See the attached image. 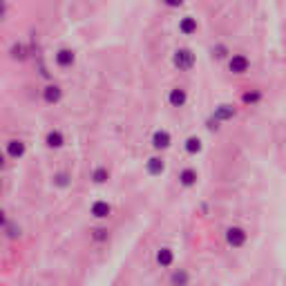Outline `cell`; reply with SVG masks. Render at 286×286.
<instances>
[{
  "label": "cell",
  "instance_id": "14",
  "mask_svg": "<svg viewBox=\"0 0 286 286\" xmlns=\"http://www.w3.org/2000/svg\"><path fill=\"white\" fill-rule=\"evenodd\" d=\"M172 262H174V253L170 248H161L159 253H156V264H159V266H170Z\"/></svg>",
  "mask_w": 286,
  "mask_h": 286
},
{
  "label": "cell",
  "instance_id": "22",
  "mask_svg": "<svg viewBox=\"0 0 286 286\" xmlns=\"http://www.w3.org/2000/svg\"><path fill=\"white\" fill-rule=\"evenodd\" d=\"M94 239H96V241H105L107 239V230H105V228H96V230H94Z\"/></svg>",
  "mask_w": 286,
  "mask_h": 286
},
{
  "label": "cell",
  "instance_id": "17",
  "mask_svg": "<svg viewBox=\"0 0 286 286\" xmlns=\"http://www.w3.org/2000/svg\"><path fill=\"white\" fill-rule=\"evenodd\" d=\"M186 152H190V154L201 152V139L199 137H188L186 139Z\"/></svg>",
  "mask_w": 286,
  "mask_h": 286
},
{
  "label": "cell",
  "instance_id": "5",
  "mask_svg": "<svg viewBox=\"0 0 286 286\" xmlns=\"http://www.w3.org/2000/svg\"><path fill=\"white\" fill-rule=\"evenodd\" d=\"M186 98H188V94H186V89H181V87L170 89V94H168V101L172 107H181L183 103H186Z\"/></svg>",
  "mask_w": 286,
  "mask_h": 286
},
{
  "label": "cell",
  "instance_id": "2",
  "mask_svg": "<svg viewBox=\"0 0 286 286\" xmlns=\"http://www.w3.org/2000/svg\"><path fill=\"white\" fill-rule=\"evenodd\" d=\"M226 241L232 246V248H239V246L246 244V230L239 226H232L226 230Z\"/></svg>",
  "mask_w": 286,
  "mask_h": 286
},
{
  "label": "cell",
  "instance_id": "25",
  "mask_svg": "<svg viewBox=\"0 0 286 286\" xmlns=\"http://www.w3.org/2000/svg\"><path fill=\"white\" fill-rule=\"evenodd\" d=\"M208 128H210V130H217V128H219V125H217V121H214V119H210V121H208Z\"/></svg>",
  "mask_w": 286,
  "mask_h": 286
},
{
  "label": "cell",
  "instance_id": "10",
  "mask_svg": "<svg viewBox=\"0 0 286 286\" xmlns=\"http://www.w3.org/2000/svg\"><path fill=\"white\" fill-rule=\"evenodd\" d=\"M110 213H112V206L107 204V201H94V204H92V214H94V217L103 219V217H107Z\"/></svg>",
  "mask_w": 286,
  "mask_h": 286
},
{
  "label": "cell",
  "instance_id": "7",
  "mask_svg": "<svg viewBox=\"0 0 286 286\" xmlns=\"http://www.w3.org/2000/svg\"><path fill=\"white\" fill-rule=\"evenodd\" d=\"M63 96V89L58 87V85H47V87L43 89V98L47 103H58Z\"/></svg>",
  "mask_w": 286,
  "mask_h": 286
},
{
  "label": "cell",
  "instance_id": "23",
  "mask_svg": "<svg viewBox=\"0 0 286 286\" xmlns=\"http://www.w3.org/2000/svg\"><path fill=\"white\" fill-rule=\"evenodd\" d=\"M213 56H217V58H223V56H226V47H223V45H217V47L213 49Z\"/></svg>",
  "mask_w": 286,
  "mask_h": 286
},
{
  "label": "cell",
  "instance_id": "9",
  "mask_svg": "<svg viewBox=\"0 0 286 286\" xmlns=\"http://www.w3.org/2000/svg\"><path fill=\"white\" fill-rule=\"evenodd\" d=\"M145 168L152 177H156V174H161L165 170V163H163V159H159V156H152V159H147Z\"/></svg>",
  "mask_w": 286,
  "mask_h": 286
},
{
  "label": "cell",
  "instance_id": "1",
  "mask_svg": "<svg viewBox=\"0 0 286 286\" xmlns=\"http://www.w3.org/2000/svg\"><path fill=\"white\" fill-rule=\"evenodd\" d=\"M172 63L179 70H190V67L195 65V54H192L190 49H177L172 56Z\"/></svg>",
  "mask_w": 286,
  "mask_h": 286
},
{
  "label": "cell",
  "instance_id": "15",
  "mask_svg": "<svg viewBox=\"0 0 286 286\" xmlns=\"http://www.w3.org/2000/svg\"><path fill=\"white\" fill-rule=\"evenodd\" d=\"M45 143H47L49 147H61L63 143H65V139H63V134L58 132V130H52V132H47V137H45Z\"/></svg>",
  "mask_w": 286,
  "mask_h": 286
},
{
  "label": "cell",
  "instance_id": "12",
  "mask_svg": "<svg viewBox=\"0 0 286 286\" xmlns=\"http://www.w3.org/2000/svg\"><path fill=\"white\" fill-rule=\"evenodd\" d=\"M179 181H181V186H186V188L195 186V183H197V172L192 168L181 170V174H179Z\"/></svg>",
  "mask_w": 286,
  "mask_h": 286
},
{
  "label": "cell",
  "instance_id": "28",
  "mask_svg": "<svg viewBox=\"0 0 286 286\" xmlns=\"http://www.w3.org/2000/svg\"><path fill=\"white\" fill-rule=\"evenodd\" d=\"M2 165H4V156L0 154V168H2Z\"/></svg>",
  "mask_w": 286,
  "mask_h": 286
},
{
  "label": "cell",
  "instance_id": "18",
  "mask_svg": "<svg viewBox=\"0 0 286 286\" xmlns=\"http://www.w3.org/2000/svg\"><path fill=\"white\" fill-rule=\"evenodd\" d=\"M172 284L174 286H186L188 284V273L183 271V268H179V271L172 273Z\"/></svg>",
  "mask_w": 286,
  "mask_h": 286
},
{
  "label": "cell",
  "instance_id": "19",
  "mask_svg": "<svg viewBox=\"0 0 286 286\" xmlns=\"http://www.w3.org/2000/svg\"><path fill=\"white\" fill-rule=\"evenodd\" d=\"M72 183V179H70V174L67 172H58V174H54V186H58V188H67Z\"/></svg>",
  "mask_w": 286,
  "mask_h": 286
},
{
  "label": "cell",
  "instance_id": "20",
  "mask_svg": "<svg viewBox=\"0 0 286 286\" xmlns=\"http://www.w3.org/2000/svg\"><path fill=\"white\" fill-rule=\"evenodd\" d=\"M107 177H110V172H107V168H103V165H101V168H96V170L92 172V179H94L96 183H105Z\"/></svg>",
  "mask_w": 286,
  "mask_h": 286
},
{
  "label": "cell",
  "instance_id": "11",
  "mask_svg": "<svg viewBox=\"0 0 286 286\" xmlns=\"http://www.w3.org/2000/svg\"><path fill=\"white\" fill-rule=\"evenodd\" d=\"M74 52H72V49H61V52L56 54V63L61 67H72L74 65Z\"/></svg>",
  "mask_w": 286,
  "mask_h": 286
},
{
  "label": "cell",
  "instance_id": "27",
  "mask_svg": "<svg viewBox=\"0 0 286 286\" xmlns=\"http://www.w3.org/2000/svg\"><path fill=\"white\" fill-rule=\"evenodd\" d=\"M2 13H4V4L0 2V16H2Z\"/></svg>",
  "mask_w": 286,
  "mask_h": 286
},
{
  "label": "cell",
  "instance_id": "21",
  "mask_svg": "<svg viewBox=\"0 0 286 286\" xmlns=\"http://www.w3.org/2000/svg\"><path fill=\"white\" fill-rule=\"evenodd\" d=\"M259 98H262V94H259V92H246L244 94V103H257Z\"/></svg>",
  "mask_w": 286,
  "mask_h": 286
},
{
  "label": "cell",
  "instance_id": "16",
  "mask_svg": "<svg viewBox=\"0 0 286 286\" xmlns=\"http://www.w3.org/2000/svg\"><path fill=\"white\" fill-rule=\"evenodd\" d=\"M9 54H11V58H16V61H25L27 58V47L20 43H13L11 49H9Z\"/></svg>",
  "mask_w": 286,
  "mask_h": 286
},
{
  "label": "cell",
  "instance_id": "24",
  "mask_svg": "<svg viewBox=\"0 0 286 286\" xmlns=\"http://www.w3.org/2000/svg\"><path fill=\"white\" fill-rule=\"evenodd\" d=\"M18 235H20V230L16 226H9V237H18Z\"/></svg>",
  "mask_w": 286,
  "mask_h": 286
},
{
  "label": "cell",
  "instance_id": "6",
  "mask_svg": "<svg viewBox=\"0 0 286 286\" xmlns=\"http://www.w3.org/2000/svg\"><path fill=\"white\" fill-rule=\"evenodd\" d=\"M232 116H235V107H232V105H226V103H223V105L214 107L213 119L219 123V121H228V119H232Z\"/></svg>",
  "mask_w": 286,
  "mask_h": 286
},
{
  "label": "cell",
  "instance_id": "8",
  "mask_svg": "<svg viewBox=\"0 0 286 286\" xmlns=\"http://www.w3.org/2000/svg\"><path fill=\"white\" fill-rule=\"evenodd\" d=\"M7 154L11 156V159H20V156L25 154V143L16 141V139H13V141H9L7 143Z\"/></svg>",
  "mask_w": 286,
  "mask_h": 286
},
{
  "label": "cell",
  "instance_id": "13",
  "mask_svg": "<svg viewBox=\"0 0 286 286\" xmlns=\"http://www.w3.org/2000/svg\"><path fill=\"white\" fill-rule=\"evenodd\" d=\"M179 29H181V34H186V36L195 34V31H197V20H195V18H190V16L181 18V22H179Z\"/></svg>",
  "mask_w": 286,
  "mask_h": 286
},
{
  "label": "cell",
  "instance_id": "26",
  "mask_svg": "<svg viewBox=\"0 0 286 286\" xmlns=\"http://www.w3.org/2000/svg\"><path fill=\"white\" fill-rule=\"evenodd\" d=\"M0 226H4V213L0 210Z\"/></svg>",
  "mask_w": 286,
  "mask_h": 286
},
{
  "label": "cell",
  "instance_id": "3",
  "mask_svg": "<svg viewBox=\"0 0 286 286\" xmlns=\"http://www.w3.org/2000/svg\"><path fill=\"white\" fill-rule=\"evenodd\" d=\"M228 65H230V72L232 74H244L246 70H248V58L246 56H241V54H235V56L230 58V63H228Z\"/></svg>",
  "mask_w": 286,
  "mask_h": 286
},
{
  "label": "cell",
  "instance_id": "4",
  "mask_svg": "<svg viewBox=\"0 0 286 286\" xmlns=\"http://www.w3.org/2000/svg\"><path fill=\"white\" fill-rule=\"evenodd\" d=\"M152 145H154L156 150H165V147L170 145V134L165 132V130H156V132L152 134Z\"/></svg>",
  "mask_w": 286,
  "mask_h": 286
}]
</instances>
